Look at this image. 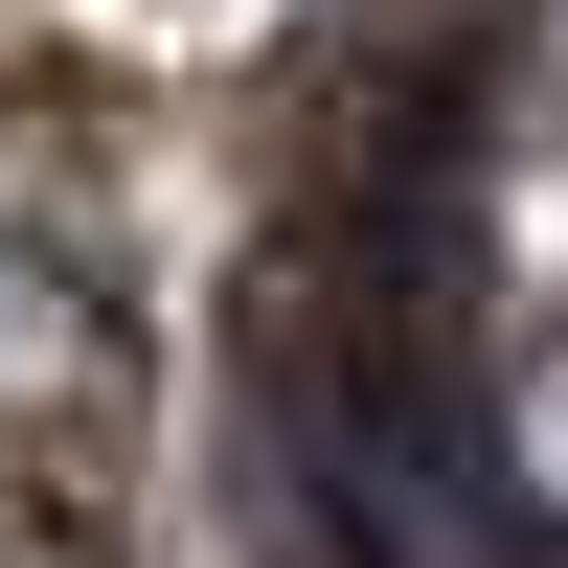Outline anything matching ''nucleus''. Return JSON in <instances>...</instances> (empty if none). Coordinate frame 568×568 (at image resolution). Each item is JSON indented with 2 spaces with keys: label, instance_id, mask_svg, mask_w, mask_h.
Instances as JSON below:
<instances>
[{
  "label": "nucleus",
  "instance_id": "obj_1",
  "mask_svg": "<svg viewBox=\"0 0 568 568\" xmlns=\"http://www.w3.org/2000/svg\"><path fill=\"white\" fill-rule=\"evenodd\" d=\"M0 364H91V318H69V296H23V273H0Z\"/></svg>",
  "mask_w": 568,
  "mask_h": 568
},
{
  "label": "nucleus",
  "instance_id": "obj_2",
  "mask_svg": "<svg viewBox=\"0 0 568 568\" xmlns=\"http://www.w3.org/2000/svg\"><path fill=\"white\" fill-rule=\"evenodd\" d=\"M0 568H23V546H0Z\"/></svg>",
  "mask_w": 568,
  "mask_h": 568
}]
</instances>
